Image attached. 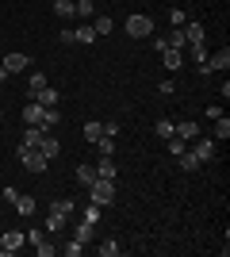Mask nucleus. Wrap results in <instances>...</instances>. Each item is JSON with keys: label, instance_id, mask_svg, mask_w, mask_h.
<instances>
[{"label": "nucleus", "instance_id": "f257e3e1", "mask_svg": "<svg viewBox=\"0 0 230 257\" xmlns=\"http://www.w3.org/2000/svg\"><path fill=\"white\" fill-rule=\"evenodd\" d=\"M88 200L96 207H108L111 200H115V181H104V177H96V181L88 184Z\"/></svg>", "mask_w": 230, "mask_h": 257}, {"label": "nucleus", "instance_id": "f03ea898", "mask_svg": "<svg viewBox=\"0 0 230 257\" xmlns=\"http://www.w3.org/2000/svg\"><path fill=\"white\" fill-rule=\"evenodd\" d=\"M127 35H131V39H150V35H153V20L142 16V12L127 16Z\"/></svg>", "mask_w": 230, "mask_h": 257}, {"label": "nucleus", "instance_id": "7ed1b4c3", "mask_svg": "<svg viewBox=\"0 0 230 257\" xmlns=\"http://www.w3.org/2000/svg\"><path fill=\"white\" fill-rule=\"evenodd\" d=\"M23 234H27V242L39 249V257H54V253H58V246L50 242V234H46V230H39V226H35V230H23Z\"/></svg>", "mask_w": 230, "mask_h": 257}, {"label": "nucleus", "instance_id": "20e7f679", "mask_svg": "<svg viewBox=\"0 0 230 257\" xmlns=\"http://www.w3.org/2000/svg\"><path fill=\"white\" fill-rule=\"evenodd\" d=\"M16 154H20V161H23V169H27V173H46V165H50V161H46L39 150H31V146H20Z\"/></svg>", "mask_w": 230, "mask_h": 257}, {"label": "nucleus", "instance_id": "39448f33", "mask_svg": "<svg viewBox=\"0 0 230 257\" xmlns=\"http://www.w3.org/2000/svg\"><path fill=\"white\" fill-rule=\"evenodd\" d=\"M27 65H31V58H27V54H20V50H12L8 58H0V69H4V73H23Z\"/></svg>", "mask_w": 230, "mask_h": 257}, {"label": "nucleus", "instance_id": "423d86ee", "mask_svg": "<svg viewBox=\"0 0 230 257\" xmlns=\"http://www.w3.org/2000/svg\"><path fill=\"white\" fill-rule=\"evenodd\" d=\"M23 242H27V234H23V230H4V234H0V253H4V257L16 253Z\"/></svg>", "mask_w": 230, "mask_h": 257}, {"label": "nucleus", "instance_id": "0eeeda50", "mask_svg": "<svg viewBox=\"0 0 230 257\" xmlns=\"http://www.w3.org/2000/svg\"><path fill=\"white\" fill-rule=\"evenodd\" d=\"M35 150L43 154V158H46V161H54V158H58V154H62V142H58V139H54V135H50V131H46L43 139H39V146H35Z\"/></svg>", "mask_w": 230, "mask_h": 257}, {"label": "nucleus", "instance_id": "6e6552de", "mask_svg": "<svg viewBox=\"0 0 230 257\" xmlns=\"http://www.w3.org/2000/svg\"><path fill=\"white\" fill-rule=\"evenodd\" d=\"M192 154H196L199 161H211V158H219V142H215V139H196Z\"/></svg>", "mask_w": 230, "mask_h": 257}, {"label": "nucleus", "instance_id": "1a4fd4ad", "mask_svg": "<svg viewBox=\"0 0 230 257\" xmlns=\"http://www.w3.org/2000/svg\"><path fill=\"white\" fill-rule=\"evenodd\" d=\"M43 111L46 107L39 104V100H27V104H23V123H27V127H39V123H43Z\"/></svg>", "mask_w": 230, "mask_h": 257}, {"label": "nucleus", "instance_id": "9d476101", "mask_svg": "<svg viewBox=\"0 0 230 257\" xmlns=\"http://www.w3.org/2000/svg\"><path fill=\"white\" fill-rule=\"evenodd\" d=\"M207 69H211V73H215V69L226 73V69H230V50H226V46H219L215 54H207Z\"/></svg>", "mask_w": 230, "mask_h": 257}, {"label": "nucleus", "instance_id": "9b49d317", "mask_svg": "<svg viewBox=\"0 0 230 257\" xmlns=\"http://www.w3.org/2000/svg\"><path fill=\"white\" fill-rule=\"evenodd\" d=\"M73 238L85 242V246H92V242H96V223H85V219H81V223L73 226Z\"/></svg>", "mask_w": 230, "mask_h": 257}, {"label": "nucleus", "instance_id": "f8f14e48", "mask_svg": "<svg viewBox=\"0 0 230 257\" xmlns=\"http://www.w3.org/2000/svg\"><path fill=\"white\" fill-rule=\"evenodd\" d=\"M173 135H176V139H184L188 146H192V142L199 139V123H173Z\"/></svg>", "mask_w": 230, "mask_h": 257}, {"label": "nucleus", "instance_id": "ddd939ff", "mask_svg": "<svg viewBox=\"0 0 230 257\" xmlns=\"http://www.w3.org/2000/svg\"><path fill=\"white\" fill-rule=\"evenodd\" d=\"M161 65L165 69H180V65H184V50H161Z\"/></svg>", "mask_w": 230, "mask_h": 257}, {"label": "nucleus", "instance_id": "4468645a", "mask_svg": "<svg viewBox=\"0 0 230 257\" xmlns=\"http://www.w3.org/2000/svg\"><path fill=\"white\" fill-rule=\"evenodd\" d=\"M207 39V31H203V23H184V43H203Z\"/></svg>", "mask_w": 230, "mask_h": 257}, {"label": "nucleus", "instance_id": "2eb2a0df", "mask_svg": "<svg viewBox=\"0 0 230 257\" xmlns=\"http://www.w3.org/2000/svg\"><path fill=\"white\" fill-rule=\"evenodd\" d=\"M31 100H39L43 107H58V88H50V85H46V88H39V92H35Z\"/></svg>", "mask_w": 230, "mask_h": 257}, {"label": "nucleus", "instance_id": "dca6fc26", "mask_svg": "<svg viewBox=\"0 0 230 257\" xmlns=\"http://www.w3.org/2000/svg\"><path fill=\"white\" fill-rule=\"evenodd\" d=\"M50 8H54V16H62V20L77 16V4H73V0H50Z\"/></svg>", "mask_w": 230, "mask_h": 257}, {"label": "nucleus", "instance_id": "f3484780", "mask_svg": "<svg viewBox=\"0 0 230 257\" xmlns=\"http://www.w3.org/2000/svg\"><path fill=\"white\" fill-rule=\"evenodd\" d=\"M58 123H62V111H58V107H46V111H43V123H39V131H54Z\"/></svg>", "mask_w": 230, "mask_h": 257}, {"label": "nucleus", "instance_id": "a211bd4d", "mask_svg": "<svg viewBox=\"0 0 230 257\" xmlns=\"http://www.w3.org/2000/svg\"><path fill=\"white\" fill-rule=\"evenodd\" d=\"M115 158H100V165H96V177H104V181H115Z\"/></svg>", "mask_w": 230, "mask_h": 257}, {"label": "nucleus", "instance_id": "6ab92c4d", "mask_svg": "<svg viewBox=\"0 0 230 257\" xmlns=\"http://www.w3.org/2000/svg\"><path fill=\"white\" fill-rule=\"evenodd\" d=\"M73 35H77V43H81V46L96 43V31H92V23H81V27H73Z\"/></svg>", "mask_w": 230, "mask_h": 257}, {"label": "nucleus", "instance_id": "aec40b11", "mask_svg": "<svg viewBox=\"0 0 230 257\" xmlns=\"http://www.w3.org/2000/svg\"><path fill=\"white\" fill-rule=\"evenodd\" d=\"M96 150H100V158H115V139H111V135H100Z\"/></svg>", "mask_w": 230, "mask_h": 257}, {"label": "nucleus", "instance_id": "412c9836", "mask_svg": "<svg viewBox=\"0 0 230 257\" xmlns=\"http://www.w3.org/2000/svg\"><path fill=\"white\" fill-rule=\"evenodd\" d=\"M46 85H50V81H46V73H43V69H35V73L27 77V88H31L27 96H35V92H39V88H46Z\"/></svg>", "mask_w": 230, "mask_h": 257}, {"label": "nucleus", "instance_id": "4be33fe9", "mask_svg": "<svg viewBox=\"0 0 230 257\" xmlns=\"http://www.w3.org/2000/svg\"><path fill=\"white\" fill-rule=\"evenodd\" d=\"M176 158H180V169H184V173H196L199 165H203V161H199V158H196V154H192V150H184V154H176Z\"/></svg>", "mask_w": 230, "mask_h": 257}, {"label": "nucleus", "instance_id": "5701e85b", "mask_svg": "<svg viewBox=\"0 0 230 257\" xmlns=\"http://www.w3.org/2000/svg\"><path fill=\"white\" fill-rule=\"evenodd\" d=\"M111 27H115V20H111L108 12H104V16H96V23H92V31H96V39H100V35H111Z\"/></svg>", "mask_w": 230, "mask_h": 257}, {"label": "nucleus", "instance_id": "b1692460", "mask_svg": "<svg viewBox=\"0 0 230 257\" xmlns=\"http://www.w3.org/2000/svg\"><path fill=\"white\" fill-rule=\"evenodd\" d=\"M96 249H100V257H119V253H123V246L115 242V238H104Z\"/></svg>", "mask_w": 230, "mask_h": 257}, {"label": "nucleus", "instance_id": "393cba45", "mask_svg": "<svg viewBox=\"0 0 230 257\" xmlns=\"http://www.w3.org/2000/svg\"><path fill=\"white\" fill-rule=\"evenodd\" d=\"M58 230H66V215L50 211V215H46V234H58Z\"/></svg>", "mask_w": 230, "mask_h": 257}, {"label": "nucleus", "instance_id": "a878e982", "mask_svg": "<svg viewBox=\"0 0 230 257\" xmlns=\"http://www.w3.org/2000/svg\"><path fill=\"white\" fill-rule=\"evenodd\" d=\"M92 181H96V165H77V184H85V188H88Z\"/></svg>", "mask_w": 230, "mask_h": 257}, {"label": "nucleus", "instance_id": "bb28decb", "mask_svg": "<svg viewBox=\"0 0 230 257\" xmlns=\"http://www.w3.org/2000/svg\"><path fill=\"white\" fill-rule=\"evenodd\" d=\"M226 139H230V119L219 115L215 119V142H226Z\"/></svg>", "mask_w": 230, "mask_h": 257}, {"label": "nucleus", "instance_id": "cd10ccee", "mask_svg": "<svg viewBox=\"0 0 230 257\" xmlns=\"http://www.w3.org/2000/svg\"><path fill=\"white\" fill-rule=\"evenodd\" d=\"M43 135H46V131H39V127H27V131H23V142H20V146H31V150H35Z\"/></svg>", "mask_w": 230, "mask_h": 257}, {"label": "nucleus", "instance_id": "c85d7f7f", "mask_svg": "<svg viewBox=\"0 0 230 257\" xmlns=\"http://www.w3.org/2000/svg\"><path fill=\"white\" fill-rule=\"evenodd\" d=\"M50 211H58V215H73V200H66V196H58L54 204H50Z\"/></svg>", "mask_w": 230, "mask_h": 257}, {"label": "nucleus", "instance_id": "c756f323", "mask_svg": "<svg viewBox=\"0 0 230 257\" xmlns=\"http://www.w3.org/2000/svg\"><path fill=\"white\" fill-rule=\"evenodd\" d=\"M35 207H39V204H35L31 196H20V200H16V211H20V215H35Z\"/></svg>", "mask_w": 230, "mask_h": 257}, {"label": "nucleus", "instance_id": "7c9ffc66", "mask_svg": "<svg viewBox=\"0 0 230 257\" xmlns=\"http://www.w3.org/2000/svg\"><path fill=\"white\" fill-rule=\"evenodd\" d=\"M165 146H169V154H184V150H188V142L176 139V135H169V139H165Z\"/></svg>", "mask_w": 230, "mask_h": 257}, {"label": "nucleus", "instance_id": "2f4dec72", "mask_svg": "<svg viewBox=\"0 0 230 257\" xmlns=\"http://www.w3.org/2000/svg\"><path fill=\"white\" fill-rule=\"evenodd\" d=\"M104 135V123H85V142H96Z\"/></svg>", "mask_w": 230, "mask_h": 257}, {"label": "nucleus", "instance_id": "473e14b6", "mask_svg": "<svg viewBox=\"0 0 230 257\" xmlns=\"http://www.w3.org/2000/svg\"><path fill=\"white\" fill-rule=\"evenodd\" d=\"M62 253H66V257H81V253H85V242H77V238H73L69 246H62Z\"/></svg>", "mask_w": 230, "mask_h": 257}, {"label": "nucleus", "instance_id": "72a5a7b5", "mask_svg": "<svg viewBox=\"0 0 230 257\" xmlns=\"http://www.w3.org/2000/svg\"><path fill=\"white\" fill-rule=\"evenodd\" d=\"M73 4H77V16H85V20L96 12V4H92V0H73Z\"/></svg>", "mask_w": 230, "mask_h": 257}, {"label": "nucleus", "instance_id": "f704fd0d", "mask_svg": "<svg viewBox=\"0 0 230 257\" xmlns=\"http://www.w3.org/2000/svg\"><path fill=\"white\" fill-rule=\"evenodd\" d=\"M169 23H173V27H184V23H188L184 8H173V12H169Z\"/></svg>", "mask_w": 230, "mask_h": 257}, {"label": "nucleus", "instance_id": "c9c22d12", "mask_svg": "<svg viewBox=\"0 0 230 257\" xmlns=\"http://www.w3.org/2000/svg\"><path fill=\"white\" fill-rule=\"evenodd\" d=\"M81 219H85V223H100V207H96V204H88Z\"/></svg>", "mask_w": 230, "mask_h": 257}, {"label": "nucleus", "instance_id": "e433bc0d", "mask_svg": "<svg viewBox=\"0 0 230 257\" xmlns=\"http://www.w3.org/2000/svg\"><path fill=\"white\" fill-rule=\"evenodd\" d=\"M169 135H173V123H169V119H161V123H157V139H169Z\"/></svg>", "mask_w": 230, "mask_h": 257}, {"label": "nucleus", "instance_id": "4c0bfd02", "mask_svg": "<svg viewBox=\"0 0 230 257\" xmlns=\"http://www.w3.org/2000/svg\"><path fill=\"white\" fill-rule=\"evenodd\" d=\"M192 58H196V62H207V46L196 43V46H192Z\"/></svg>", "mask_w": 230, "mask_h": 257}, {"label": "nucleus", "instance_id": "58836bf2", "mask_svg": "<svg viewBox=\"0 0 230 257\" xmlns=\"http://www.w3.org/2000/svg\"><path fill=\"white\" fill-rule=\"evenodd\" d=\"M4 200H8V204H16V200H20V192H16V184H4Z\"/></svg>", "mask_w": 230, "mask_h": 257}, {"label": "nucleus", "instance_id": "ea45409f", "mask_svg": "<svg viewBox=\"0 0 230 257\" xmlns=\"http://www.w3.org/2000/svg\"><path fill=\"white\" fill-rule=\"evenodd\" d=\"M58 39H62V43H66V46H69V43H77V35H73V27H66V31L58 35Z\"/></svg>", "mask_w": 230, "mask_h": 257}, {"label": "nucleus", "instance_id": "a19ab883", "mask_svg": "<svg viewBox=\"0 0 230 257\" xmlns=\"http://www.w3.org/2000/svg\"><path fill=\"white\" fill-rule=\"evenodd\" d=\"M4 85H8V73H4V69H0V92H4Z\"/></svg>", "mask_w": 230, "mask_h": 257}, {"label": "nucleus", "instance_id": "79ce46f5", "mask_svg": "<svg viewBox=\"0 0 230 257\" xmlns=\"http://www.w3.org/2000/svg\"><path fill=\"white\" fill-rule=\"evenodd\" d=\"M0 119H4V111H0Z\"/></svg>", "mask_w": 230, "mask_h": 257}]
</instances>
